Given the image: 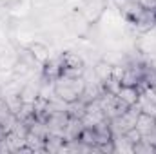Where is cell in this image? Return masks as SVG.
Masks as SVG:
<instances>
[{
	"label": "cell",
	"instance_id": "obj_1",
	"mask_svg": "<svg viewBox=\"0 0 156 154\" xmlns=\"http://www.w3.org/2000/svg\"><path fill=\"white\" fill-rule=\"evenodd\" d=\"M69 121V113L67 111H58V113H51L47 116L45 123H47V129H49V134H58L64 138V131H66V125Z\"/></svg>",
	"mask_w": 156,
	"mask_h": 154
},
{
	"label": "cell",
	"instance_id": "obj_2",
	"mask_svg": "<svg viewBox=\"0 0 156 154\" xmlns=\"http://www.w3.org/2000/svg\"><path fill=\"white\" fill-rule=\"evenodd\" d=\"M83 131V123H82V118H75V116H69V121L66 125V131H64V140L69 142V140H78L80 134Z\"/></svg>",
	"mask_w": 156,
	"mask_h": 154
},
{
	"label": "cell",
	"instance_id": "obj_3",
	"mask_svg": "<svg viewBox=\"0 0 156 154\" xmlns=\"http://www.w3.org/2000/svg\"><path fill=\"white\" fill-rule=\"evenodd\" d=\"M66 140L58 134H47L44 140V151L45 152H64Z\"/></svg>",
	"mask_w": 156,
	"mask_h": 154
},
{
	"label": "cell",
	"instance_id": "obj_4",
	"mask_svg": "<svg viewBox=\"0 0 156 154\" xmlns=\"http://www.w3.org/2000/svg\"><path fill=\"white\" fill-rule=\"evenodd\" d=\"M118 96L131 107V105H136V102L140 98V93L134 85H122L120 91H118Z\"/></svg>",
	"mask_w": 156,
	"mask_h": 154
},
{
	"label": "cell",
	"instance_id": "obj_5",
	"mask_svg": "<svg viewBox=\"0 0 156 154\" xmlns=\"http://www.w3.org/2000/svg\"><path fill=\"white\" fill-rule=\"evenodd\" d=\"M20 98L24 103H35V100L40 96V85H35V83H26L20 91Z\"/></svg>",
	"mask_w": 156,
	"mask_h": 154
},
{
	"label": "cell",
	"instance_id": "obj_6",
	"mask_svg": "<svg viewBox=\"0 0 156 154\" xmlns=\"http://www.w3.org/2000/svg\"><path fill=\"white\" fill-rule=\"evenodd\" d=\"M154 121H156L154 116H149V114L140 113L138 120H136V131L142 134V138H144L145 134H149V132H151V129L154 127Z\"/></svg>",
	"mask_w": 156,
	"mask_h": 154
},
{
	"label": "cell",
	"instance_id": "obj_7",
	"mask_svg": "<svg viewBox=\"0 0 156 154\" xmlns=\"http://www.w3.org/2000/svg\"><path fill=\"white\" fill-rule=\"evenodd\" d=\"M15 116H16V120H20V121H24V123L29 125V123L35 120V103H24V102H22L18 113Z\"/></svg>",
	"mask_w": 156,
	"mask_h": 154
},
{
	"label": "cell",
	"instance_id": "obj_8",
	"mask_svg": "<svg viewBox=\"0 0 156 154\" xmlns=\"http://www.w3.org/2000/svg\"><path fill=\"white\" fill-rule=\"evenodd\" d=\"M136 105H138L140 113L149 114V116H154V118H156V102H154V100H151V98H147V96L140 94V98H138Z\"/></svg>",
	"mask_w": 156,
	"mask_h": 154
},
{
	"label": "cell",
	"instance_id": "obj_9",
	"mask_svg": "<svg viewBox=\"0 0 156 154\" xmlns=\"http://www.w3.org/2000/svg\"><path fill=\"white\" fill-rule=\"evenodd\" d=\"M113 145H115V152H133V143L125 134H115Z\"/></svg>",
	"mask_w": 156,
	"mask_h": 154
},
{
	"label": "cell",
	"instance_id": "obj_10",
	"mask_svg": "<svg viewBox=\"0 0 156 154\" xmlns=\"http://www.w3.org/2000/svg\"><path fill=\"white\" fill-rule=\"evenodd\" d=\"M26 145L31 149V152H45L44 151V138H40L33 132L26 134Z\"/></svg>",
	"mask_w": 156,
	"mask_h": 154
},
{
	"label": "cell",
	"instance_id": "obj_11",
	"mask_svg": "<svg viewBox=\"0 0 156 154\" xmlns=\"http://www.w3.org/2000/svg\"><path fill=\"white\" fill-rule=\"evenodd\" d=\"M4 100H5V103H7L9 111H11L13 114H16V113H18V109H20V105H22L20 93H11V94H5V96H4Z\"/></svg>",
	"mask_w": 156,
	"mask_h": 154
},
{
	"label": "cell",
	"instance_id": "obj_12",
	"mask_svg": "<svg viewBox=\"0 0 156 154\" xmlns=\"http://www.w3.org/2000/svg\"><path fill=\"white\" fill-rule=\"evenodd\" d=\"M94 73H96V76H98L100 82H104V80H107V78L111 76V73H113V65L107 64V62H100V64H96Z\"/></svg>",
	"mask_w": 156,
	"mask_h": 154
},
{
	"label": "cell",
	"instance_id": "obj_13",
	"mask_svg": "<svg viewBox=\"0 0 156 154\" xmlns=\"http://www.w3.org/2000/svg\"><path fill=\"white\" fill-rule=\"evenodd\" d=\"M133 152L134 154H151V152H156V147H153L147 140H140L133 145Z\"/></svg>",
	"mask_w": 156,
	"mask_h": 154
},
{
	"label": "cell",
	"instance_id": "obj_14",
	"mask_svg": "<svg viewBox=\"0 0 156 154\" xmlns=\"http://www.w3.org/2000/svg\"><path fill=\"white\" fill-rule=\"evenodd\" d=\"M102 83H104V91H107V93H111V94H118V91H120V87H122V82L115 76H109L107 80H104Z\"/></svg>",
	"mask_w": 156,
	"mask_h": 154
},
{
	"label": "cell",
	"instance_id": "obj_15",
	"mask_svg": "<svg viewBox=\"0 0 156 154\" xmlns=\"http://www.w3.org/2000/svg\"><path fill=\"white\" fill-rule=\"evenodd\" d=\"M31 53L35 54V58L37 60H45V53H47V47L45 45H40V44H35V45H31Z\"/></svg>",
	"mask_w": 156,
	"mask_h": 154
},
{
	"label": "cell",
	"instance_id": "obj_16",
	"mask_svg": "<svg viewBox=\"0 0 156 154\" xmlns=\"http://www.w3.org/2000/svg\"><path fill=\"white\" fill-rule=\"evenodd\" d=\"M144 140H147V142H149L153 147H156V121H154V127L151 129V132L144 136Z\"/></svg>",
	"mask_w": 156,
	"mask_h": 154
},
{
	"label": "cell",
	"instance_id": "obj_17",
	"mask_svg": "<svg viewBox=\"0 0 156 154\" xmlns=\"http://www.w3.org/2000/svg\"><path fill=\"white\" fill-rule=\"evenodd\" d=\"M5 134H7V132H5V129H4V125L0 123V142H2L4 138H5Z\"/></svg>",
	"mask_w": 156,
	"mask_h": 154
},
{
	"label": "cell",
	"instance_id": "obj_18",
	"mask_svg": "<svg viewBox=\"0 0 156 154\" xmlns=\"http://www.w3.org/2000/svg\"><path fill=\"white\" fill-rule=\"evenodd\" d=\"M0 96H2V89H0Z\"/></svg>",
	"mask_w": 156,
	"mask_h": 154
},
{
	"label": "cell",
	"instance_id": "obj_19",
	"mask_svg": "<svg viewBox=\"0 0 156 154\" xmlns=\"http://www.w3.org/2000/svg\"><path fill=\"white\" fill-rule=\"evenodd\" d=\"M154 87H156V85H154Z\"/></svg>",
	"mask_w": 156,
	"mask_h": 154
}]
</instances>
